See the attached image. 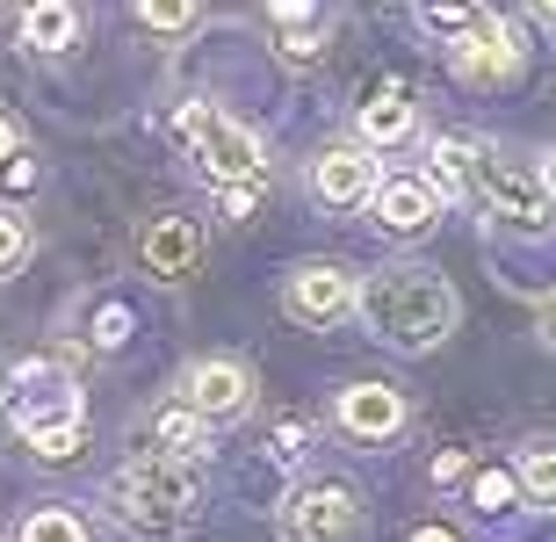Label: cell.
<instances>
[{
    "label": "cell",
    "mask_w": 556,
    "mask_h": 542,
    "mask_svg": "<svg viewBox=\"0 0 556 542\" xmlns=\"http://www.w3.org/2000/svg\"><path fill=\"white\" fill-rule=\"evenodd\" d=\"M268 456H275V463H304V456H311V419H275Z\"/></svg>",
    "instance_id": "603a6c76"
},
{
    "label": "cell",
    "mask_w": 556,
    "mask_h": 542,
    "mask_svg": "<svg viewBox=\"0 0 556 542\" xmlns=\"http://www.w3.org/2000/svg\"><path fill=\"white\" fill-rule=\"evenodd\" d=\"M109 514L138 542H174L203 521V478H195V463H174L160 449H144V456H130L109 478Z\"/></svg>",
    "instance_id": "7a4b0ae2"
},
{
    "label": "cell",
    "mask_w": 556,
    "mask_h": 542,
    "mask_svg": "<svg viewBox=\"0 0 556 542\" xmlns=\"http://www.w3.org/2000/svg\"><path fill=\"white\" fill-rule=\"evenodd\" d=\"M470 181H477V146L470 138H433L427 146V188L448 196V203H470Z\"/></svg>",
    "instance_id": "9a60e30c"
},
{
    "label": "cell",
    "mask_w": 556,
    "mask_h": 542,
    "mask_svg": "<svg viewBox=\"0 0 556 542\" xmlns=\"http://www.w3.org/2000/svg\"><path fill=\"white\" fill-rule=\"evenodd\" d=\"M376 225L391 239H427L433 217H441V196L427 188V174H397V181H376Z\"/></svg>",
    "instance_id": "8fae6325"
},
{
    "label": "cell",
    "mask_w": 556,
    "mask_h": 542,
    "mask_svg": "<svg viewBox=\"0 0 556 542\" xmlns=\"http://www.w3.org/2000/svg\"><path fill=\"white\" fill-rule=\"evenodd\" d=\"M15 542H94L87 535V521L73 514V506H29L15 528Z\"/></svg>",
    "instance_id": "ac0fdd59"
},
{
    "label": "cell",
    "mask_w": 556,
    "mask_h": 542,
    "mask_svg": "<svg viewBox=\"0 0 556 542\" xmlns=\"http://www.w3.org/2000/svg\"><path fill=\"white\" fill-rule=\"evenodd\" d=\"M181 405H188V413H203L210 427H225V419H247V413H253V369H247V362H231V355L188 362V376H181Z\"/></svg>",
    "instance_id": "8992f818"
},
{
    "label": "cell",
    "mask_w": 556,
    "mask_h": 542,
    "mask_svg": "<svg viewBox=\"0 0 556 542\" xmlns=\"http://www.w3.org/2000/svg\"><path fill=\"white\" fill-rule=\"evenodd\" d=\"M22 152V130H15V116H0V167Z\"/></svg>",
    "instance_id": "83f0119b"
},
{
    "label": "cell",
    "mask_w": 556,
    "mask_h": 542,
    "mask_svg": "<svg viewBox=\"0 0 556 542\" xmlns=\"http://www.w3.org/2000/svg\"><path fill=\"white\" fill-rule=\"evenodd\" d=\"M332 419H340V434L376 449V441L405 434V391H391V383H348V391L332 398Z\"/></svg>",
    "instance_id": "30bf717a"
},
{
    "label": "cell",
    "mask_w": 556,
    "mask_h": 542,
    "mask_svg": "<svg viewBox=\"0 0 556 542\" xmlns=\"http://www.w3.org/2000/svg\"><path fill=\"white\" fill-rule=\"evenodd\" d=\"M405 542H463V535H448V528H413Z\"/></svg>",
    "instance_id": "f546056e"
},
{
    "label": "cell",
    "mask_w": 556,
    "mask_h": 542,
    "mask_svg": "<svg viewBox=\"0 0 556 542\" xmlns=\"http://www.w3.org/2000/svg\"><path fill=\"white\" fill-rule=\"evenodd\" d=\"M549 188H556V152H549Z\"/></svg>",
    "instance_id": "d6a6232c"
},
{
    "label": "cell",
    "mask_w": 556,
    "mask_h": 542,
    "mask_svg": "<svg viewBox=\"0 0 556 542\" xmlns=\"http://www.w3.org/2000/svg\"><path fill=\"white\" fill-rule=\"evenodd\" d=\"M492 15L484 0H413V22L427 29L433 43H455V37H470L477 22Z\"/></svg>",
    "instance_id": "e0dca14e"
},
{
    "label": "cell",
    "mask_w": 556,
    "mask_h": 542,
    "mask_svg": "<svg viewBox=\"0 0 556 542\" xmlns=\"http://www.w3.org/2000/svg\"><path fill=\"white\" fill-rule=\"evenodd\" d=\"M514 484L528 492L535 506H549L556 514V449L549 441H535V449H520V463H514Z\"/></svg>",
    "instance_id": "d6986e66"
},
{
    "label": "cell",
    "mask_w": 556,
    "mask_h": 542,
    "mask_svg": "<svg viewBox=\"0 0 556 542\" xmlns=\"http://www.w3.org/2000/svg\"><path fill=\"white\" fill-rule=\"evenodd\" d=\"M87 449V419H73V427H43V434H29V456L43 463H73Z\"/></svg>",
    "instance_id": "44dd1931"
},
{
    "label": "cell",
    "mask_w": 556,
    "mask_h": 542,
    "mask_svg": "<svg viewBox=\"0 0 556 542\" xmlns=\"http://www.w3.org/2000/svg\"><path fill=\"white\" fill-rule=\"evenodd\" d=\"M282 312L296 318V326H340V318L354 312V275L340 268V261H304V268H289L282 282Z\"/></svg>",
    "instance_id": "52a82bcc"
},
{
    "label": "cell",
    "mask_w": 556,
    "mask_h": 542,
    "mask_svg": "<svg viewBox=\"0 0 556 542\" xmlns=\"http://www.w3.org/2000/svg\"><path fill=\"white\" fill-rule=\"evenodd\" d=\"M506 492H514V478H477V506H506Z\"/></svg>",
    "instance_id": "4316f807"
},
{
    "label": "cell",
    "mask_w": 556,
    "mask_h": 542,
    "mask_svg": "<svg viewBox=\"0 0 556 542\" xmlns=\"http://www.w3.org/2000/svg\"><path fill=\"white\" fill-rule=\"evenodd\" d=\"M152 449H160V456H174V463H203L210 456V419L188 413L181 398H174V405H160V413H152Z\"/></svg>",
    "instance_id": "5bb4252c"
},
{
    "label": "cell",
    "mask_w": 556,
    "mask_h": 542,
    "mask_svg": "<svg viewBox=\"0 0 556 542\" xmlns=\"http://www.w3.org/2000/svg\"><path fill=\"white\" fill-rule=\"evenodd\" d=\"M362 521H369V506H362V492L340 484V478L304 484V492H289V506H282V535L289 542H354Z\"/></svg>",
    "instance_id": "5b68a950"
},
{
    "label": "cell",
    "mask_w": 556,
    "mask_h": 542,
    "mask_svg": "<svg viewBox=\"0 0 556 542\" xmlns=\"http://www.w3.org/2000/svg\"><path fill=\"white\" fill-rule=\"evenodd\" d=\"M174 130H181L188 160L210 174L217 188H239V181H268V146L253 138L239 116H225L217 102H181V116H174Z\"/></svg>",
    "instance_id": "3957f363"
},
{
    "label": "cell",
    "mask_w": 556,
    "mask_h": 542,
    "mask_svg": "<svg viewBox=\"0 0 556 542\" xmlns=\"http://www.w3.org/2000/svg\"><path fill=\"white\" fill-rule=\"evenodd\" d=\"M217 210H225L231 225H247L253 210H261V181H239V188H217Z\"/></svg>",
    "instance_id": "cb8c5ba5"
},
{
    "label": "cell",
    "mask_w": 556,
    "mask_h": 542,
    "mask_svg": "<svg viewBox=\"0 0 556 542\" xmlns=\"http://www.w3.org/2000/svg\"><path fill=\"white\" fill-rule=\"evenodd\" d=\"M470 203H484L498 225H520V231H542L556 217V188L535 160H520L506 146H477V181H470Z\"/></svg>",
    "instance_id": "277c9868"
},
{
    "label": "cell",
    "mask_w": 556,
    "mask_h": 542,
    "mask_svg": "<svg viewBox=\"0 0 556 542\" xmlns=\"http://www.w3.org/2000/svg\"><path fill=\"white\" fill-rule=\"evenodd\" d=\"M463 470H470V456H463V449H448V456H433V484H455Z\"/></svg>",
    "instance_id": "484cf974"
},
{
    "label": "cell",
    "mask_w": 556,
    "mask_h": 542,
    "mask_svg": "<svg viewBox=\"0 0 556 542\" xmlns=\"http://www.w3.org/2000/svg\"><path fill=\"white\" fill-rule=\"evenodd\" d=\"M15 29H22V51H37V59H65V51L80 43L87 15H80V0H29Z\"/></svg>",
    "instance_id": "7c38bea8"
},
{
    "label": "cell",
    "mask_w": 556,
    "mask_h": 542,
    "mask_svg": "<svg viewBox=\"0 0 556 542\" xmlns=\"http://www.w3.org/2000/svg\"><path fill=\"white\" fill-rule=\"evenodd\" d=\"M542 340L556 348V297H549V312H542Z\"/></svg>",
    "instance_id": "4dcf8cb0"
},
{
    "label": "cell",
    "mask_w": 556,
    "mask_h": 542,
    "mask_svg": "<svg viewBox=\"0 0 556 542\" xmlns=\"http://www.w3.org/2000/svg\"><path fill=\"white\" fill-rule=\"evenodd\" d=\"M130 15H138L152 37H181V29H195L203 0H130Z\"/></svg>",
    "instance_id": "ffe728a7"
},
{
    "label": "cell",
    "mask_w": 556,
    "mask_h": 542,
    "mask_svg": "<svg viewBox=\"0 0 556 542\" xmlns=\"http://www.w3.org/2000/svg\"><path fill=\"white\" fill-rule=\"evenodd\" d=\"M29 247H37V239H29V217H22V210H0V275H15L22 261H29Z\"/></svg>",
    "instance_id": "7402d4cb"
},
{
    "label": "cell",
    "mask_w": 556,
    "mask_h": 542,
    "mask_svg": "<svg viewBox=\"0 0 556 542\" xmlns=\"http://www.w3.org/2000/svg\"><path fill=\"white\" fill-rule=\"evenodd\" d=\"M354 8H369V15H391L397 0H354Z\"/></svg>",
    "instance_id": "1f68e13d"
},
{
    "label": "cell",
    "mask_w": 556,
    "mask_h": 542,
    "mask_svg": "<svg viewBox=\"0 0 556 542\" xmlns=\"http://www.w3.org/2000/svg\"><path fill=\"white\" fill-rule=\"evenodd\" d=\"M520 59H528V43H520L514 22H498V15H484V22L470 29V37H455V43H448L455 80H470V87H498V80H514Z\"/></svg>",
    "instance_id": "ba28073f"
},
{
    "label": "cell",
    "mask_w": 556,
    "mask_h": 542,
    "mask_svg": "<svg viewBox=\"0 0 556 542\" xmlns=\"http://www.w3.org/2000/svg\"><path fill=\"white\" fill-rule=\"evenodd\" d=\"M376 152L369 146H326L318 160H311V196L326 210H362L376 196Z\"/></svg>",
    "instance_id": "9c48e42d"
},
{
    "label": "cell",
    "mask_w": 556,
    "mask_h": 542,
    "mask_svg": "<svg viewBox=\"0 0 556 542\" xmlns=\"http://www.w3.org/2000/svg\"><path fill=\"white\" fill-rule=\"evenodd\" d=\"M413 124H419V109H413V94H405V87H383V94H376V102H362V146H397V138H413Z\"/></svg>",
    "instance_id": "2e32d148"
},
{
    "label": "cell",
    "mask_w": 556,
    "mask_h": 542,
    "mask_svg": "<svg viewBox=\"0 0 556 542\" xmlns=\"http://www.w3.org/2000/svg\"><path fill=\"white\" fill-rule=\"evenodd\" d=\"M0 405H8V376H0Z\"/></svg>",
    "instance_id": "836d02e7"
},
{
    "label": "cell",
    "mask_w": 556,
    "mask_h": 542,
    "mask_svg": "<svg viewBox=\"0 0 556 542\" xmlns=\"http://www.w3.org/2000/svg\"><path fill=\"white\" fill-rule=\"evenodd\" d=\"M195 261H203V231L188 225V217H160V225L144 231V268L160 275V282L195 275Z\"/></svg>",
    "instance_id": "4fadbf2b"
},
{
    "label": "cell",
    "mask_w": 556,
    "mask_h": 542,
    "mask_svg": "<svg viewBox=\"0 0 556 542\" xmlns=\"http://www.w3.org/2000/svg\"><path fill=\"white\" fill-rule=\"evenodd\" d=\"M354 312H362V326H369L383 348H397V355H433V348L455 333L463 304H455L441 268H427V261H391V268H369V282H354Z\"/></svg>",
    "instance_id": "6da1fadb"
},
{
    "label": "cell",
    "mask_w": 556,
    "mask_h": 542,
    "mask_svg": "<svg viewBox=\"0 0 556 542\" xmlns=\"http://www.w3.org/2000/svg\"><path fill=\"white\" fill-rule=\"evenodd\" d=\"M528 15H535L542 29H556V0H528Z\"/></svg>",
    "instance_id": "f1b7e54d"
},
{
    "label": "cell",
    "mask_w": 556,
    "mask_h": 542,
    "mask_svg": "<svg viewBox=\"0 0 556 542\" xmlns=\"http://www.w3.org/2000/svg\"><path fill=\"white\" fill-rule=\"evenodd\" d=\"M0 181L15 188V196H29V188H37V167H29V160H22V152H15V160L0 167Z\"/></svg>",
    "instance_id": "d4e9b609"
}]
</instances>
